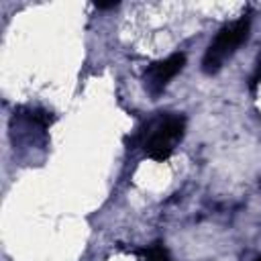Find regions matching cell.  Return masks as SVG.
Returning <instances> with one entry per match:
<instances>
[{"mask_svg": "<svg viewBox=\"0 0 261 261\" xmlns=\"http://www.w3.org/2000/svg\"><path fill=\"white\" fill-rule=\"evenodd\" d=\"M186 133V118L181 114H167L153 118L139 130L137 141L145 153L155 161H165Z\"/></svg>", "mask_w": 261, "mask_h": 261, "instance_id": "obj_1", "label": "cell"}, {"mask_svg": "<svg viewBox=\"0 0 261 261\" xmlns=\"http://www.w3.org/2000/svg\"><path fill=\"white\" fill-rule=\"evenodd\" d=\"M251 33V16H241L228 24H224L216 37L210 41L204 57H202V71L204 73H216L228 57L234 55V51L249 39Z\"/></svg>", "mask_w": 261, "mask_h": 261, "instance_id": "obj_2", "label": "cell"}, {"mask_svg": "<svg viewBox=\"0 0 261 261\" xmlns=\"http://www.w3.org/2000/svg\"><path fill=\"white\" fill-rule=\"evenodd\" d=\"M184 65H186V55L184 53H173V55H169L161 61L151 63L147 67L145 75H143L147 92L151 96H159L167 88V84L184 69Z\"/></svg>", "mask_w": 261, "mask_h": 261, "instance_id": "obj_3", "label": "cell"}, {"mask_svg": "<svg viewBox=\"0 0 261 261\" xmlns=\"http://www.w3.org/2000/svg\"><path fill=\"white\" fill-rule=\"evenodd\" d=\"M145 261H169V255H167V251L163 249V245L155 243L153 247H149V249L145 251Z\"/></svg>", "mask_w": 261, "mask_h": 261, "instance_id": "obj_4", "label": "cell"}, {"mask_svg": "<svg viewBox=\"0 0 261 261\" xmlns=\"http://www.w3.org/2000/svg\"><path fill=\"white\" fill-rule=\"evenodd\" d=\"M257 82H261V53H259V57H257V63H255V73H253V86H255Z\"/></svg>", "mask_w": 261, "mask_h": 261, "instance_id": "obj_5", "label": "cell"}, {"mask_svg": "<svg viewBox=\"0 0 261 261\" xmlns=\"http://www.w3.org/2000/svg\"><path fill=\"white\" fill-rule=\"evenodd\" d=\"M118 6V2H96V8H100V10H106V8H116Z\"/></svg>", "mask_w": 261, "mask_h": 261, "instance_id": "obj_6", "label": "cell"}]
</instances>
